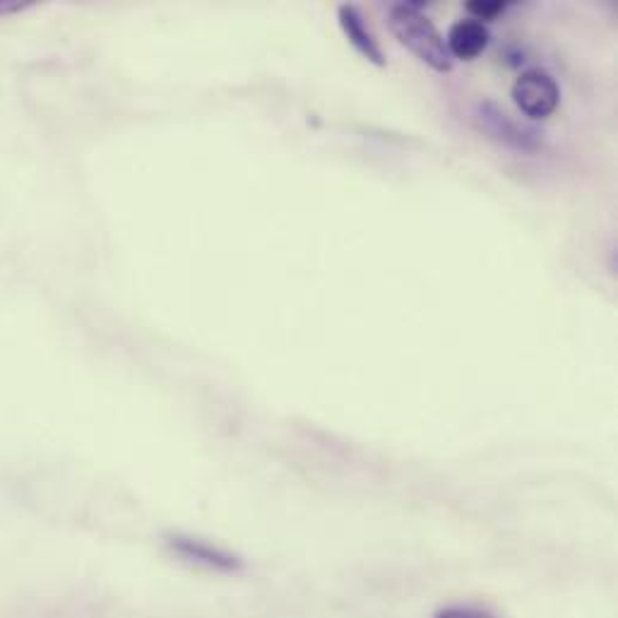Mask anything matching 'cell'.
Masks as SVG:
<instances>
[{
	"label": "cell",
	"mask_w": 618,
	"mask_h": 618,
	"mask_svg": "<svg viewBox=\"0 0 618 618\" xmlns=\"http://www.w3.org/2000/svg\"><path fill=\"white\" fill-rule=\"evenodd\" d=\"M488 41H492V32H488L484 22L474 17L455 20L446 37L450 56L460 58V61H472V58L482 56L486 51Z\"/></svg>",
	"instance_id": "cell-6"
},
{
	"label": "cell",
	"mask_w": 618,
	"mask_h": 618,
	"mask_svg": "<svg viewBox=\"0 0 618 618\" xmlns=\"http://www.w3.org/2000/svg\"><path fill=\"white\" fill-rule=\"evenodd\" d=\"M431 618H500V616L486 604L450 602V604H443Z\"/></svg>",
	"instance_id": "cell-7"
},
{
	"label": "cell",
	"mask_w": 618,
	"mask_h": 618,
	"mask_svg": "<svg viewBox=\"0 0 618 618\" xmlns=\"http://www.w3.org/2000/svg\"><path fill=\"white\" fill-rule=\"evenodd\" d=\"M476 131L492 143L516 152H540L544 147V133L530 123H520L508 116L494 101H480L472 113Z\"/></svg>",
	"instance_id": "cell-2"
},
{
	"label": "cell",
	"mask_w": 618,
	"mask_h": 618,
	"mask_svg": "<svg viewBox=\"0 0 618 618\" xmlns=\"http://www.w3.org/2000/svg\"><path fill=\"white\" fill-rule=\"evenodd\" d=\"M388 27L407 51L414 53L419 61L426 63L436 73H450L452 56L446 46V37L436 29L434 22L426 17L419 0L412 3H398L390 8Z\"/></svg>",
	"instance_id": "cell-1"
},
{
	"label": "cell",
	"mask_w": 618,
	"mask_h": 618,
	"mask_svg": "<svg viewBox=\"0 0 618 618\" xmlns=\"http://www.w3.org/2000/svg\"><path fill=\"white\" fill-rule=\"evenodd\" d=\"M518 109L532 121H544L558 109L561 104V85L558 80L544 68H530L520 73L510 89Z\"/></svg>",
	"instance_id": "cell-3"
},
{
	"label": "cell",
	"mask_w": 618,
	"mask_h": 618,
	"mask_svg": "<svg viewBox=\"0 0 618 618\" xmlns=\"http://www.w3.org/2000/svg\"><path fill=\"white\" fill-rule=\"evenodd\" d=\"M508 8L510 3H506V0H468V10L474 15V20L484 22V25L488 20L504 15Z\"/></svg>",
	"instance_id": "cell-8"
},
{
	"label": "cell",
	"mask_w": 618,
	"mask_h": 618,
	"mask_svg": "<svg viewBox=\"0 0 618 618\" xmlns=\"http://www.w3.org/2000/svg\"><path fill=\"white\" fill-rule=\"evenodd\" d=\"M337 22H340V29L347 37V41L354 46V49L366 58L368 63L385 68V51L380 41L376 39V34L371 32L366 25V17L361 15V10L354 5H340L337 8Z\"/></svg>",
	"instance_id": "cell-5"
},
{
	"label": "cell",
	"mask_w": 618,
	"mask_h": 618,
	"mask_svg": "<svg viewBox=\"0 0 618 618\" xmlns=\"http://www.w3.org/2000/svg\"><path fill=\"white\" fill-rule=\"evenodd\" d=\"M167 546L179 558H183V561L195 564L205 570H215V573L234 575L239 573V570H243L241 556L231 554L229 549H225V546L201 540V536L173 532V534H167Z\"/></svg>",
	"instance_id": "cell-4"
}]
</instances>
